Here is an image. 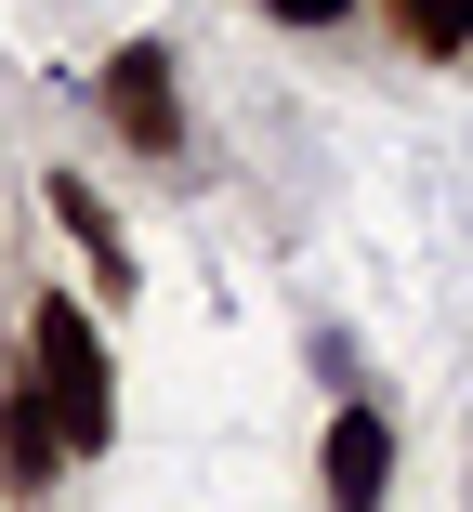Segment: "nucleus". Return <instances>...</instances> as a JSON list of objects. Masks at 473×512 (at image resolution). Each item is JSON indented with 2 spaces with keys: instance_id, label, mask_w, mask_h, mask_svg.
I'll list each match as a JSON object with an SVG mask.
<instances>
[{
  "instance_id": "2",
  "label": "nucleus",
  "mask_w": 473,
  "mask_h": 512,
  "mask_svg": "<svg viewBox=\"0 0 473 512\" xmlns=\"http://www.w3.org/2000/svg\"><path fill=\"white\" fill-rule=\"evenodd\" d=\"M0 473H14V486L66 473V421H53V394L27 381V342H14V368H0Z\"/></svg>"
},
{
  "instance_id": "3",
  "label": "nucleus",
  "mask_w": 473,
  "mask_h": 512,
  "mask_svg": "<svg viewBox=\"0 0 473 512\" xmlns=\"http://www.w3.org/2000/svg\"><path fill=\"white\" fill-rule=\"evenodd\" d=\"M106 119H119L145 158H171V145H184V106H171V53H145V40H132V53L106 66Z\"/></svg>"
},
{
  "instance_id": "4",
  "label": "nucleus",
  "mask_w": 473,
  "mask_h": 512,
  "mask_svg": "<svg viewBox=\"0 0 473 512\" xmlns=\"http://www.w3.org/2000/svg\"><path fill=\"white\" fill-rule=\"evenodd\" d=\"M382 460H395V434L368 421V407H342V421H329V499L368 512V499H382Z\"/></svg>"
},
{
  "instance_id": "7",
  "label": "nucleus",
  "mask_w": 473,
  "mask_h": 512,
  "mask_svg": "<svg viewBox=\"0 0 473 512\" xmlns=\"http://www.w3.org/2000/svg\"><path fill=\"white\" fill-rule=\"evenodd\" d=\"M263 14H276V27H342L355 0H263Z\"/></svg>"
},
{
  "instance_id": "1",
  "label": "nucleus",
  "mask_w": 473,
  "mask_h": 512,
  "mask_svg": "<svg viewBox=\"0 0 473 512\" xmlns=\"http://www.w3.org/2000/svg\"><path fill=\"white\" fill-rule=\"evenodd\" d=\"M27 355H40V394H53V421H66V460H92L119 434V381H106V342L79 329V302L40 289L27 302Z\"/></svg>"
},
{
  "instance_id": "6",
  "label": "nucleus",
  "mask_w": 473,
  "mask_h": 512,
  "mask_svg": "<svg viewBox=\"0 0 473 512\" xmlns=\"http://www.w3.org/2000/svg\"><path fill=\"white\" fill-rule=\"evenodd\" d=\"M408 53H473V0H395Z\"/></svg>"
},
{
  "instance_id": "5",
  "label": "nucleus",
  "mask_w": 473,
  "mask_h": 512,
  "mask_svg": "<svg viewBox=\"0 0 473 512\" xmlns=\"http://www.w3.org/2000/svg\"><path fill=\"white\" fill-rule=\"evenodd\" d=\"M53 224H66V237L92 250V276H106V289H132V237L106 224V197H92L79 171H53Z\"/></svg>"
}]
</instances>
